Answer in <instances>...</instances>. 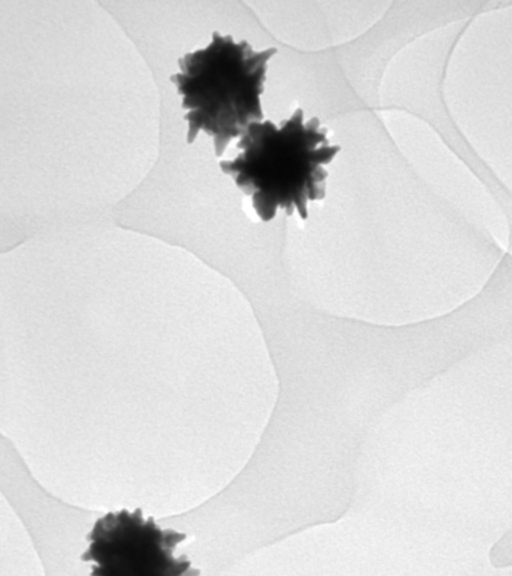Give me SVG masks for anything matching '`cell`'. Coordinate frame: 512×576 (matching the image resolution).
<instances>
[{
	"label": "cell",
	"instance_id": "7a4b0ae2",
	"mask_svg": "<svg viewBox=\"0 0 512 576\" xmlns=\"http://www.w3.org/2000/svg\"><path fill=\"white\" fill-rule=\"evenodd\" d=\"M276 52L273 47L256 51L245 40L236 42L214 31L205 48L178 58L181 71L170 80L182 96V108L188 110V144L203 131L213 138L220 157L232 139L264 118L260 96L267 62Z\"/></svg>",
	"mask_w": 512,
	"mask_h": 576
},
{
	"label": "cell",
	"instance_id": "6da1fadb",
	"mask_svg": "<svg viewBox=\"0 0 512 576\" xmlns=\"http://www.w3.org/2000/svg\"><path fill=\"white\" fill-rule=\"evenodd\" d=\"M327 130L317 117L307 122L298 108L276 126L272 121L254 122L240 136L241 152L232 160L220 161L263 221H270L282 209L308 217L309 201L325 197L324 168L340 151L326 137Z\"/></svg>",
	"mask_w": 512,
	"mask_h": 576
},
{
	"label": "cell",
	"instance_id": "3957f363",
	"mask_svg": "<svg viewBox=\"0 0 512 576\" xmlns=\"http://www.w3.org/2000/svg\"><path fill=\"white\" fill-rule=\"evenodd\" d=\"M185 538L183 533L161 530L152 517L145 520L139 508L122 509L96 521L81 559L95 562L93 576H178L191 567L185 556H173Z\"/></svg>",
	"mask_w": 512,
	"mask_h": 576
}]
</instances>
